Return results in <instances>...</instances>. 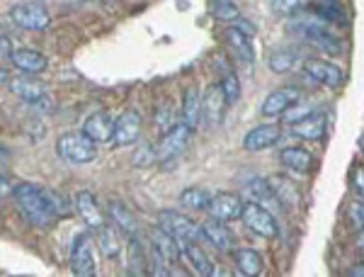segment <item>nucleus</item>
<instances>
[{"instance_id":"39448f33","label":"nucleus","mask_w":364,"mask_h":277,"mask_svg":"<svg viewBox=\"0 0 364 277\" xmlns=\"http://www.w3.org/2000/svg\"><path fill=\"white\" fill-rule=\"evenodd\" d=\"M243 224L255 236H260V239H275L280 234L277 219L260 202H246V207H243Z\"/></svg>"},{"instance_id":"e433bc0d","label":"nucleus","mask_w":364,"mask_h":277,"mask_svg":"<svg viewBox=\"0 0 364 277\" xmlns=\"http://www.w3.org/2000/svg\"><path fill=\"white\" fill-rule=\"evenodd\" d=\"M248 192H250L253 197H263V200L275 197V190L270 188V183L263 180V178H258V180H253L250 185H248Z\"/></svg>"},{"instance_id":"58836bf2","label":"nucleus","mask_w":364,"mask_h":277,"mask_svg":"<svg viewBox=\"0 0 364 277\" xmlns=\"http://www.w3.org/2000/svg\"><path fill=\"white\" fill-rule=\"evenodd\" d=\"M155 124H158V129L163 131V134L175 126V122H172V107L170 105H165V107L158 109V114H155Z\"/></svg>"},{"instance_id":"a211bd4d","label":"nucleus","mask_w":364,"mask_h":277,"mask_svg":"<svg viewBox=\"0 0 364 277\" xmlns=\"http://www.w3.org/2000/svg\"><path fill=\"white\" fill-rule=\"evenodd\" d=\"M151 248L165 263H180V258L184 253L180 246V239H175V236L167 234V231L160 227L151 234Z\"/></svg>"},{"instance_id":"393cba45","label":"nucleus","mask_w":364,"mask_h":277,"mask_svg":"<svg viewBox=\"0 0 364 277\" xmlns=\"http://www.w3.org/2000/svg\"><path fill=\"white\" fill-rule=\"evenodd\" d=\"M233 261L236 268H238V275L255 277L263 273V256L255 248H238V251H233Z\"/></svg>"},{"instance_id":"5701e85b","label":"nucleus","mask_w":364,"mask_h":277,"mask_svg":"<svg viewBox=\"0 0 364 277\" xmlns=\"http://www.w3.org/2000/svg\"><path fill=\"white\" fill-rule=\"evenodd\" d=\"M180 246H182L184 258L189 261V265H192L194 273L202 275V277H211L214 275V263L209 261V256H206V253L197 246V241L180 239Z\"/></svg>"},{"instance_id":"a19ab883","label":"nucleus","mask_w":364,"mask_h":277,"mask_svg":"<svg viewBox=\"0 0 364 277\" xmlns=\"http://www.w3.org/2000/svg\"><path fill=\"white\" fill-rule=\"evenodd\" d=\"M13 44H10V37L8 34H3V37H0V59L3 61H13Z\"/></svg>"},{"instance_id":"37998d69","label":"nucleus","mask_w":364,"mask_h":277,"mask_svg":"<svg viewBox=\"0 0 364 277\" xmlns=\"http://www.w3.org/2000/svg\"><path fill=\"white\" fill-rule=\"evenodd\" d=\"M350 275H352V277H364V261L357 263L355 268L350 270Z\"/></svg>"},{"instance_id":"f3484780","label":"nucleus","mask_w":364,"mask_h":277,"mask_svg":"<svg viewBox=\"0 0 364 277\" xmlns=\"http://www.w3.org/2000/svg\"><path fill=\"white\" fill-rule=\"evenodd\" d=\"M76 212L80 214V219L85 222V227L97 231L100 227H105V214H102L100 205H97L95 195L88 192V190H83V192L76 195Z\"/></svg>"},{"instance_id":"c03bdc74","label":"nucleus","mask_w":364,"mask_h":277,"mask_svg":"<svg viewBox=\"0 0 364 277\" xmlns=\"http://www.w3.org/2000/svg\"><path fill=\"white\" fill-rule=\"evenodd\" d=\"M0 185H3V192H0V195H3V197H8L10 188H8V175H5V173H3V178H0Z\"/></svg>"},{"instance_id":"f8f14e48","label":"nucleus","mask_w":364,"mask_h":277,"mask_svg":"<svg viewBox=\"0 0 364 277\" xmlns=\"http://www.w3.org/2000/svg\"><path fill=\"white\" fill-rule=\"evenodd\" d=\"M71 268L78 277L95 275V256H92V244L88 234H80L73 239L71 248Z\"/></svg>"},{"instance_id":"ddd939ff","label":"nucleus","mask_w":364,"mask_h":277,"mask_svg":"<svg viewBox=\"0 0 364 277\" xmlns=\"http://www.w3.org/2000/svg\"><path fill=\"white\" fill-rule=\"evenodd\" d=\"M289 131H292V136L302 138V141H321L328 131V119L323 112H311L289 126Z\"/></svg>"},{"instance_id":"f704fd0d","label":"nucleus","mask_w":364,"mask_h":277,"mask_svg":"<svg viewBox=\"0 0 364 277\" xmlns=\"http://www.w3.org/2000/svg\"><path fill=\"white\" fill-rule=\"evenodd\" d=\"M221 85H224V92H226V97H228V105L238 102V97H241V83H238V76H236L233 71H226V76H224Z\"/></svg>"},{"instance_id":"2f4dec72","label":"nucleus","mask_w":364,"mask_h":277,"mask_svg":"<svg viewBox=\"0 0 364 277\" xmlns=\"http://www.w3.org/2000/svg\"><path fill=\"white\" fill-rule=\"evenodd\" d=\"M270 8L280 17H292V15L304 13L306 8H311V0H272Z\"/></svg>"},{"instance_id":"bb28decb","label":"nucleus","mask_w":364,"mask_h":277,"mask_svg":"<svg viewBox=\"0 0 364 277\" xmlns=\"http://www.w3.org/2000/svg\"><path fill=\"white\" fill-rule=\"evenodd\" d=\"M182 122L189 124L192 129H197L199 122H202V95H199V90L194 88V85L184 90V97H182Z\"/></svg>"},{"instance_id":"473e14b6","label":"nucleus","mask_w":364,"mask_h":277,"mask_svg":"<svg viewBox=\"0 0 364 277\" xmlns=\"http://www.w3.org/2000/svg\"><path fill=\"white\" fill-rule=\"evenodd\" d=\"M211 15L219 22H236L241 17V10L233 0H211Z\"/></svg>"},{"instance_id":"0eeeda50","label":"nucleus","mask_w":364,"mask_h":277,"mask_svg":"<svg viewBox=\"0 0 364 277\" xmlns=\"http://www.w3.org/2000/svg\"><path fill=\"white\" fill-rule=\"evenodd\" d=\"M158 227L165 229L167 234H172L175 239H184V241H197L202 236V227L194 224L189 217L180 214L175 210H163L158 214Z\"/></svg>"},{"instance_id":"a878e982","label":"nucleus","mask_w":364,"mask_h":277,"mask_svg":"<svg viewBox=\"0 0 364 277\" xmlns=\"http://www.w3.org/2000/svg\"><path fill=\"white\" fill-rule=\"evenodd\" d=\"M13 63H15L17 68H20L22 73H32V76H34V73L46 71V66H49L46 56L39 54V51H34V49H20V51H15Z\"/></svg>"},{"instance_id":"f03ea898","label":"nucleus","mask_w":364,"mask_h":277,"mask_svg":"<svg viewBox=\"0 0 364 277\" xmlns=\"http://www.w3.org/2000/svg\"><path fill=\"white\" fill-rule=\"evenodd\" d=\"M331 22H326L321 15L311 13V15H302L289 25V32L299 34L302 39H306L309 44H314L316 49H321L323 54H340L343 44H340V37L328 30Z\"/></svg>"},{"instance_id":"412c9836","label":"nucleus","mask_w":364,"mask_h":277,"mask_svg":"<svg viewBox=\"0 0 364 277\" xmlns=\"http://www.w3.org/2000/svg\"><path fill=\"white\" fill-rule=\"evenodd\" d=\"M10 90L15 92L17 97H22V100H27L32 105V102L42 100L44 95H49V90H46V85L42 80L32 78V73H27V76H17L10 80Z\"/></svg>"},{"instance_id":"dca6fc26","label":"nucleus","mask_w":364,"mask_h":277,"mask_svg":"<svg viewBox=\"0 0 364 277\" xmlns=\"http://www.w3.org/2000/svg\"><path fill=\"white\" fill-rule=\"evenodd\" d=\"M141 138V114L136 109H126L117 119L114 129V146H131Z\"/></svg>"},{"instance_id":"6ab92c4d","label":"nucleus","mask_w":364,"mask_h":277,"mask_svg":"<svg viewBox=\"0 0 364 277\" xmlns=\"http://www.w3.org/2000/svg\"><path fill=\"white\" fill-rule=\"evenodd\" d=\"M224 39H226V46L238 56L241 61L246 63H253L255 61V49H253V37L246 34L243 30H238L236 25H231L224 30Z\"/></svg>"},{"instance_id":"79ce46f5","label":"nucleus","mask_w":364,"mask_h":277,"mask_svg":"<svg viewBox=\"0 0 364 277\" xmlns=\"http://www.w3.org/2000/svg\"><path fill=\"white\" fill-rule=\"evenodd\" d=\"M233 25L238 27V30H243V32H246V34H250V37H253V34H255V27H253V25H250V22H248V20H243V17H238V20L233 22Z\"/></svg>"},{"instance_id":"7c9ffc66","label":"nucleus","mask_w":364,"mask_h":277,"mask_svg":"<svg viewBox=\"0 0 364 277\" xmlns=\"http://www.w3.org/2000/svg\"><path fill=\"white\" fill-rule=\"evenodd\" d=\"M297 61H299V56L294 49H280L270 56L268 63H270V71L272 73H289L294 66H297Z\"/></svg>"},{"instance_id":"cd10ccee","label":"nucleus","mask_w":364,"mask_h":277,"mask_svg":"<svg viewBox=\"0 0 364 277\" xmlns=\"http://www.w3.org/2000/svg\"><path fill=\"white\" fill-rule=\"evenodd\" d=\"M114 227H117V224H105V227H100L95 231V244L105 258H117L119 251H121V244L117 239V231H114Z\"/></svg>"},{"instance_id":"a18cd8bd","label":"nucleus","mask_w":364,"mask_h":277,"mask_svg":"<svg viewBox=\"0 0 364 277\" xmlns=\"http://www.w3.org/2000/svg\"><path fill=\"white\" fill-rule=\"evenodd\" d=\"M357 246H360V251H364V229L360 231V236H357Z\"/></svg>"},{"instance_id":"1a4fd4ad","label":"nucleus","mask_w":364,"mask_h":277,"mask_svg":"<svg viewBox=\"0 0 364 277\" xmlns=\"http://www.w3.org/2000/svg\"><path fill=\"white\" fill-rule=\"evenodd\" d=\"M302 95H304V92L299 88H294V85L277 88V90L270 92L268 97H265L260 112H263L265 117H282L287 109H292L294 105H299V102H302Z\"/></svg>"},{"instance_id":"49530a36","label":"nucleus","mask_w":364,"mask_h":277,"mask_svg":"<svg viewBox=\"0 0 364 277\" xmlns=\"http://www.w3.org/2000/svg\"><path fill=\"white\" fill-rule=\"evenodd\" d=\"M5 165H8V146H3V170H5Z\"/></svg>"},{"instance_id":"4be33fe9","label":"nucleus","mask_w":364,"mask_h":277,"mask_svg":"<svg viewBox=\"0 0 364 277\" xmlns=\"http://www.w3.org/2000/svg\"><path fill=\"white\" fill-rule=\"evenodd\" d=\"M280 161H282V165H285V168H289L292 173H299V175L309 173L311 165H314V156H311V151H306L304 146H287V148H282Z\"/></svg>"},{"instance_id":"c85d7f7f","label":"nucleus","mask_w":364,"mask_h":277,"mask_svg":"<svg viewBox=\"0 0 364 277\" xmlns=\"http://www.w3.org/2000/svg\"><path fill=\"white\" fill-rule=\"evenodd\" d=\"M109 217H112V222L117 224L119 231H124V234H129V239H134L138 236V224L134 214H131L129 210H126L121 202H109Z\"/></svg>"},{"instance_id":"6e6552de","label":"nucleus","mask_w":364,"mask_h":277,"mask_svg":"<svg viewBox=\"0 0 364 277\" xmlns=\"http://www.w3.org/2000/svg\"><path fill=\"white\" fill-rule=\"evenodd\" d=\"M192 126L189 124H175L170 131H165L163 136H160V143H158V161H172L177 158V156L184 153V148H187L189 143V136H192Z\"/></svg>"},{"instance_id":"4c0bfd02","label":"nucleus","mask_w":364,"mask_h":277,"mask_svg":"<svg viewBox=\"0 0 364 277\" xmlns=\"http://www.w3.org/2000/svg\"><path fill=\"white\" fill-rule=\"evenodd\" d=\"M348 217H350V224H352V227H355L357 231H362V229H364V200L352 202Z\"/></svg>"},{"instance_id":"20e7f679","label":"nucleus","mask_w":364,"mask_h":277,"mask_svg":"<svg viewBox=\"0 0 364 277\" xmlns=\"http://www.w3.org/2000/svg\"><path fill=\"white\" fill-rule=\"evenodd\" d=\"M8 17L20 30H30V32H42L51 22V13L44 0H25V3H17L10 8Z\"/></svg>"},{"instance_id":"9b49d317","label":"nucleus","mask_w":364,"mask_h":277,"mask_svg":"<svg viewBox=\"0 0 364 277\" xmlns=\"http://www.w3.org/2000/svg\"><path fill=\"white\" fill-rule=\"evenodd\" d=\"M243 207H246V202H243L238 195L219 192V195H214V197H211L206 214L219 219V222L228 224V222H236V219H243Z\"/></svg>"},{"instance_id":"4468645a","label":"nucleus","mask_w":364,"mask_h":277,"mask_svg":"<svg viewBox=\"0 0 364 277\" xmlns=\"http://www.w3.org/2000/svg\"><path fill=\"white\" fill-rule=\"evenodd\" d=\"M282 126L277 124H260L255 129H250L243 138V146L246 151H265V148H272L282 141Z\"/></svg>"},{"instance_id":"aec40b11","label":"nucleus","mask_w":364,"mask_h":277,"mask_svg":"<svg viewBox=\"0 0 364 277\" xmlns=\"http://www.w3.org/2000/svg\"><path fill=\"white\" fill-rule=\"evenodd\" d=\"M202 227V236L204 239H209V244L211 246H216L219 251H224V253H228V251H233V234H231V229L226 227V222H219V219H209V222H204V224H199Z\"/></svg>"},{"instance_id":"f257e3e1","label":"nucleus","mask_w":364,"mask_h":277,"mask_svg":"<svg viewBox=\"0 0 364 277\" xmlns=\"http://www.w3.org/2000/svg\"><path fill=\"white\" fill-rule=\"evenodd\" d=\"M13 197H15L17 207H20V212L25 214L27 222L34 224V227H39V229L51 227L54 219L59 217L54 207H51L49 197H46L44 188H39V185H32V183L15 185Z\"/></svg>"},{"instance_id":"2eb2a0df","label":"nucleus","mask_w":364,"mask_h":277,"mask_svg":"<svg viewBox=\"0 0 364 277\" xmlns=\"http://www.w3.org/2000/svg\"><path fill=\"white\" fill-rule=\"evenodd\" d=\"M114 129H117V119L109 112H95L83 122V131L97 143L114 141Z\"/></svg>"},{"instance_id":"ea45409f","label":"nucleus","mask_w":364,"mask_h":277,"mask_svg":"<svg viewBox=\"0 0 364 277\" xmlns=\"http://www.w3.org/2000/svg\"><path fill=\"white\" fill-rule=\"evenodd\" d=\"M352 190L360 200H364V165H357L352 170Z\"/></svg>"},{"instance_id":"c9c22d12","label":"nucleus","mask_w":364,"mask_h":277,"mask_svg":"<svg viewBox=\"0 0 364 277\" xmlns=\"http://www.w3.org/2000/svg\"><path fill=\"white\" fill-rule=\"evenodd\" d=\"M44 192H46V197H49L51 202V207L56 210V214H68V210H71V200L68 197H63V195H59L56 190H49V188H44Z\"/></svg>"},{"instance_id":"7ed1b4c3","label":"nucleus","mask_w":364,"mask_h":277,"mask_svg":"<svg viewBox=\"0 0 364 277\" xmlns=\"http://www.w3.org/2000/svg\"><path fill=\"white\" fill-rule=\"evenodd\" d=\"M56 153L68 163L83 165L97 158V141H92L85 131H80V134L78 131H66L56 141Z\"/></svg>"},{"instance_id":"9d476101","label":"nucleus","mask_w":364,"mask_h":277,"mask_svg":"<svg viewBox=\"0 0 364 277\" xmlns=\"http://www.w3.org/2000/svg\"><path fill=\"white\" fill-rule=\"evenodd\" d=\"M304 73L309 76L311 80L321 85H328V88H340L345 80V73L340 66L335 63L326 61V59H306L304 61Z\"/></svg>"},{"instance_id":"b1692460","label":"nucleus","mask_w":364,"mask_h":277,"mask_svg":"<svg viewBox=\"0 0 364 277\" xmlns=\"http://www.w3.org/2000/svg\"><path fill=\"white\" fill-rule=\"evenodd\" d=\"M311 10L331 25H348V10L340 0H311Z\"/></svg>"},{"instance_id":"de8ad7c7","label":"nucleus","mask_w":364,"mask_h":277,"mask_svg":"<svg viewBox=\"0 0 364 277\" xmlns=\"http://www.w3.org/2000/svg\"><path fill=\"white\" fill-rule=\"evenodd\" d=\"M85 3H100V5H107V3H112V0H85Z\"/></svg>"},{"instance_id":"423d86ee","label":"nucleus","mask_w":364,"mask_h":277,"mask_svg":"<svg viewBox=\"0 0 364 277\" xmlns=\"http://www.w3.org/2000/svg\"><path fill=\"white\" fill-rule=\"evenodd\" d=\"M226 105H228V97L224 92L221 83H214L209 88L204 90L202 95V122L206 126H219L224 122V114H226Z\"/></svg>"},{"instance_id":"c756f323","label":"nucleus","mask_w":364,"mask_h":277,"mask_svg":"<svg viewBox=\"0 0 364 277\" xmlns=\"http://www.w3.org/2000/svg\"><path fill=\"white\" fill-rule=\"evenodd\" d=\"M214 195L209 190L204 188H187L180 192V205L184 207L187 212H202V210H209V202H211Z\"/></svg>"},{"instance_id":"72a5a7b5","label":"nucleus","mask_w":364,"mask_h":277,"mask_svg":"<svg viewBox=\"0 0 364 277\" xmlns=\"http://www.w3.org/2000/svg\"><path fill=\"white\" fill-rule=\"evenodd\" d=\"M155 161H158V146H153V143H141V146L136 148V153H134L136 168H148Z\"/></svg>"}]
</instances>
